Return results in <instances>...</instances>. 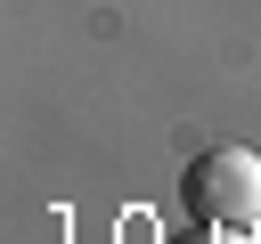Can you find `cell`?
Instances as JSON below:
<instances>
[{
	"label": "cell",
	"mask_w": 261,
	"mask_h": 244,
	"mask_svg": "<svg viewBox=\"0 0 261 244\" xmlns=\"http://www.w3.org/2000/svg\"><path fill=\"white\" fill-rule=\"evenodd\" d=\"M179 211L204 228H261V155L253 146H204L179 171Z\"/></svg>",
	"instance_id": "6da1fadb"
},
{
	"label": "cell",
	"mask_w": 261,
	"mask_h": 244,
	"mask_svg": "<svg viewBox=\"0 0 261 244\" xmlns=\"http://www.w3.org/2000/svg\"><path fill=\"white\" fill-rule=\"evenodd\" d=\"M171 244H253V236H245V228H204V220H188Z\"/></svg>",
	"instance_id": "7a4b0ae2"
}]
</instances>
